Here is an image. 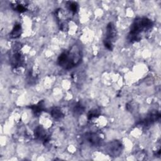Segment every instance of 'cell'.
<instances>
[{
    "mask_svg": "<svg viewBox=\"0 0 161 161\" xmlns=\"http://www.w3.org/2000/svg\"><path fill=\"white\" fill-rule=\"evenodd\" d=\"M81 60V53L77 45L62 53L58 58V65L65 69H70L78 65Z\"/></svg>",
    "mask_w": 161,
    "mask_h": 161,
    "instance_id": "6da1fadb",
    "label": "cell"
},
{
    "mask_svg": "<svg viewBox=\"0 0 161 161\" xmlns=\"http://www.w3.org/2000/svg\"><path fill=\"white\" fill-rule=\"evenodd\" d=\"M116 35V31L114 25L112 23H109L106 26L105 38L104 40V46L109 50H112L113 48V43L114 42Z\"/></svg>",
    "mask_w": 161,
    "mask_h": 161,
    "instance_id": "3957f363",
    "label": "cell"
},
{
    "mask_svg": "<svg viewBox=\"0 0 161 161\" xmlns=\"http://www.w3.org/2000/svg\"><path fill=\"white\" fill-rule=\"evenodd\" d=\"M13 4L12 6L13 7L14 9L16 11L19 13H23L26 11L27 9V5L26 4L25 2L24 1H14L13 2Z\"/></svg>",
    "mask_w": 161,
    "mask_h": 161,
    "instance_id": "52a82bcc",
    "label": "cell"
},
{
    "mask_svg": "<svg viewBox=\"0 0 161 161\" xmlns=\"http://www.w3.org/2000/svg\"><path fill=\"white\" fill-rule=\"evenodd\" d=\"M21 26L20 24H16L9 33V36L12 38H17L21 34Z\"/></svg>",
    "mask_w": 161,
    "mask_h": 161,
    "instance_id": "ba28073f",
    "label": "cell"
},
{
    "mask_svg": "<svg viewBox=\"0 0 161 161\" xmlns=\"http://www.w3.org/2000/svg\"><path fill=\"white\" fill-rule=\"evenodd\" d=\"M86 138L91 145L95 146L99 145L101 142V137L98 135L94 133H89L86 134Z\"/></svg>",
    "mask_w": 161,
    "mask_h": 161,
    "instance_id": "8992f818",
    "label": "cell"
},
{
    "mask_svg": "<svg viewBox=\"0 0 161 161\" xmlns=\"http://www.w3.org/2000/svg\"><path fill=\"white\" fill-rule=\"evenodd\" d=\"M84 111V108L80 105V104H77L75 106V111L76 113H80Z\"/></svg>",
    "mask_w": 161,
    "mask_h": 161,
    "instance_id": "5bb4252c",
    "label": "cell"
},
{
    "mask_svg": "<svg viewBox=\"0 0 161 161\" xmlns=\"http://www.w3.org/2000/svg\"><path fill=\"white\" fill-rule=\"evenodd\" d=\"M121 148V143L118 142H114L111 143L109 150L111 153H114V155H116L117 152H119Z\"/></svg>",
    "mask_w": 161,
    "mask_h": 161,
    "instance_id": "30bf717a",
    "label": "cell"
},
{
    "mask_svg": "<svg viewBox=\"0 0 161 161\" xmlns=\"http://www.w3.org/2000/svg\"><path fill=\"white\" fill-rule=\"evenodd\" d=\"M11 65L14 67L15 68L19 67L23 65L24 62L23 56L19 52H16L13 54L11 58Z\"/></svg>",
    "mask_w": 161,
    "mask_h": 161,
    "instance_id": "277c9868",
    "label": "cell"
},
{
    "mask_svg": "<svg viewBox=\"0 0 161 161\" xmlns=\"http://www.w3.org/2000/svg\"><path fill=\"white\" fill-rule=\"evenodd\" d=\"M68 3H69L68 5H69V10L74 14L78 10V4L75 2H72V1L71 2L69 1L68 2Z\"/></svg>",
    "mask_w": 161,
    "mask_h": 161,
    "instance_id": "7c38bea8",
    "label": "cell"
},
{
    "mask_svg": "<svg viewBox=\"0 0 161 161\" xmlns=\"http://www.w3.org/2000/svg\"><path fill=\"white\" fill-rule=\"evenodd\" d=\"M153 23L150 19L146 17L136 18L131 26L128 39L130 42L138 41L141 38L140 34L149 30Z\"/></svg>",
    "mask_w": 161,
    "mask_h": 161,
    "instance_id": "7a4b0ae2",
    "label": "cell"
},
{
    "mask_svg": "<svg viewBox=\"0 0 161 161\" xmlns=\"http://www.w3.org/2000/svg\"><path fill=\"white\" fill-rule=\"evenodd\" d=\"M51 114H52V116L56 119H60L64 116V114L62 113V111L59 108H54L52 110Z\"/></svg>",
    "mask_w": 161,
    "mask_h": 161,
    "instance_id": "8fae6325",
    "label": "cell"
},
{
    "mask_svg": "<svg viewBox=\"0 0 161 161\" xmlns=\"http://www.w3.org/2000/svg\"><path fill=\"white\" fill-rule=\"evenodd\" d=\"M99 111H97V109H94V110H91L89 111V114H88V119H92L93 118H95V117H97L99 115Z\"/></svg>",
    "mask_w": 161,
    "mask_h": 161,
    "instance_id": "4fadbf2b",
    "label": "cell"
},
{
    "mask_svg": "<svg viewBox=\"0 0 161 161\" xmlns=\"http://www.w3.org/2000/svg\"><path fill=\"white\" fill-rule=\"evenodd\" d=\"M35 136L44 142H47L48 140V136L47 135L45 130L40 126L36 127L35 130Z\"/></svg>",
    "mask_w": 161,
    "mask_h": 161,
    "instance_id": "5b68a950",
    "label": "cell"
},
{
    "mask_svg": "<svg viewBox=\"0 0 161 161\" xmlns=\"http://www.w3.org/2000/svg\"><path fill=\"white\" fill-rule=\"evenodd\" d=\"M30 108L33 110L35 114H40L43 110V101L39 102L38 104L30 106Z\"/></svg>",
    "mask_w": 161,
    "mask_h": 161,
    "instance_id": "9c48e42d",
    "label": "cell"
}]
</instances>
